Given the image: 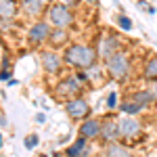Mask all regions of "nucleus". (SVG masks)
<instances>
[{"label":"nucleus","instance_id":"obj_1","mask_svg":"<svg viewBox=\"0 0 157 157\" xmlns=\"http://www.w3.org/2000/svg\"><path fill=\"white\" fill-rule=\"evenodd\" d=\"M94 59H97V52L90 48V46H82V44H73L65 50V61L78 67V69H90L94 67Z\"/></svg>","mask_w":157,"mask_h":157},{"label":"nucleus","instance_id":"obj_2","mask_svg":"<svg viewBox=\"0 0 157 157\" xmlns=\"http://www.w3.org/2000/svg\"><path fill=\"white\" fill-rule=\"evenodd\" d=\"M107 67H109V71H111V75L115 80H124L128 75L130 63H128V57L124 52H115L111 59H107Z\"/></svg>","mask_w":157,"mask_h":157},{"label":"nucleus","instance_id":"obj_3","mask_svg":"<svg viewBox=\"0 0 157 157\" xmlns=\"http://www.w3.org/2000/svg\"><path fill=\"white\" fill-rule=\"evenodd\" d=\"M48 17H50V21L57 25V27H67V25L71 23V13H69L67 6H63V4H55V6H50Z\"/></svg>","mask_w":157,"mask_h":157},{"label":"nucleus","instance_id":"obj_4","mask_svg":"<svg viewBox=\"0 0 157 157\" xmlns=\"http://www.w3.org/2000/svg\"><path fill=\"white\" fill-rule=\"evenodd\" d=\"M65 111L69 113V117L73 120H80V117H86L88 113H90V107H88V103H86L84 98H71L67 105H65Z\"/></svg>","mask_w":157,"mask_h":157},{"label":"nucleus","instance_id":"obj_5","mask_svg":"<svg viewBox=\"0 0 157 157\" xmlns=\"http://www.w3.org/2000/svg\"><path fill=\"white\" fill-rule=\"evenodd\" d=\"M80 78H67V80H63L59 86H57V94L63 98H69V97H75L78 94V90H80V82H78Z\"/></svg>","mask_w":157,"mask_h":157},{"label":"nucleus","instance_id":"obj_6","mask_svg":"<svg viewBox=\"0 0 157 157\" xmlns=\"http://www.w3.org/2000/svg\"><path fill=\"white\" fill-rule=\"evenodd\" d=\"M117 126H120V134L121 136H136L138 130H140L138 120L132 117V115H128V117H124L121 121H117Z\"/></svg>","mask_w":157,"mask_h":157},{"label":"nucleus","instance_id":"obj_7","mask_svg":"<svg viewBox=\"0 0 157 157\" xmlns=\"http://www.w3.org/2000/svg\"><path fill=\"white\" fill-rule=\"evenodd\" d=\"M103 130V126L98 124L97 120H86L82 126H80V134H82V138H94L98 136Z\"/></svg>","mask_w":157,"mask_h":157},{"label":"nucleus","instance_id":"obj_8","mask_svg":"<svg viewBox=\"0 0 157 157\" xmlns=\"http://www.w3.org/2000/svg\"><path fill=\"white\" fill-rule=\"evenodd\" d=\"M42 63H44V69H46V71L55 73V71H59L63 59H61L59 55H55V52H44V55H42Z\"/></svg>","mask_w":157,"mask_h":157},{"label":"nucleus","instance_id":"obj_9","mask_svg":"<svg viewBox=\"0 0 157 157\" xmlns=\"http://www.w3.org/2000/svg\"><path fill=\"white\" fill-rule=\"evenodd\" d=\"M50 36V27L46 23H36L32 29H29V40L32 42H42Z\"/></svg>","mask_w":157,"mask_h":157},{"label":"nucleus","instance_id":"obj_10","mask_svg":"<svg viewBox=\"0 0 157 157\" xmlns=\"http://www.w3.org/2000/svg\"><path fill=\"white\" fill-rule=\"evenodd\" d=\"M17 15V2L15 0H0V19H13Z\"/></svg>","mask_w":157,"mask_h":157},{"label":"nucleus","instance_id":"obj_11","mask_svg":"<svg viewBox=\"0 0 157 157\" xmlns=\"http://www.w3.org/2000/svg\"><path fill=\"white\" fill-rule=\"evenodd\" d=\"M115 50H117V40L113 36H109L103 40V44H101V55L103 57H107V59H111L113 55H115Z\"/></svg>","mask_w":157,"mask_h":157},{"label":"nucleus","instance_id":"obj_12","mask_svg":"<svg viewBox=\"0 0 157 157\" xmlns=\"http://www.w3.org/2000/svg\"><path fill=\"white\" fill-rule=\"evenodd\" d=\"M101 136H103L105 140H115V138L120 136V126H117L115 121H107V124L103 126V130H101Z\"/></svg>","mask_w":157,"mask_h":157},{"label":"nucleus","instance_id":"obj_13","mask_svg":"<svg viewBox=\"0 0 157 157\" xmlns=\"http://www.w3.org/2000/svg\"><path fill=\"white\" fill-rule=\"evenodd\" d=\"M44 6H46V0H23V9L29 15H40Z\"/></svg>","mask_w":157,"mask_h":157},{"label":"nucleus","instance_id":"obj_14","mask_svg":"<svg viewBox=\"0 0 157 157\" xmlns=\"http://www.w3.org/2000/svg\"><path fill=\"white\" fill-rule=\"evenodd\" d=\"M86 153V138H78L69 149H67V155L69 157H82Z\"/></svg>","mask_w":157,"mask_h":157},{"label":"nucleus","instance_id":"obj_15","mask_svg":"<svg viewBox=\"0 0 157 157\" xmlns=\"http://www.w3.org/2000/svg\"><path fill=\"white\" fill-rule=\"evenodd\" d=\"M107 157H132L130 151L121 145H109L107 147Z\"/></svg>","mask_w":157,"mask_h":157},{"label":"nucleus","instance_id":"obj_16","mask_svg":"<svg viewBox=\"0 0 157 157\" xmlns=\"http://www.w3.org/2000/svg\"><path fill=\"white\" fill-rule=\"evenodd\" d=\"M132 98L138 103V105H143V107H145V105H149V103L153 101V94H151V90H140V92H136Z\"/></svg>","mask_w":157,"mask_h":157},{"label":"nucleus","instance_id":"obj_17","mask_svg":"<svg viewBox=\"0 0 157 157\" xmlns=\"http://www.w3.org/2000/svg\"><path fill=\"white\" fill-rule=\"evenodd\" d=\"M145 78H149V80H157V57H153V59L147 63Z\"/></svg>","mask_w":157,"mask_h":157},{"label":"nucleus","instance_id":"obj_18","mask_svg":"<svg viewBox=\"0 0 157 157\" xmlns=\"http://www.w3.org/2000/svg\"><path fill=\"white\" fill-rule=\"evenodd\" d=\"M140 109H143V105H138L134 98H130L128 103H124V105H121V111H124V113H130V115H134V113H136V111H140Z\"/></svg>","mask_w":157,"mask_h":157},{"label":"nucleus","instance_id":"obj_19","mask_svg":"<svg viewBox=\"0 0 157 157\" xmlns=\"http://www.w3.org/2000/svg\"><path fill=\"white\" fill-rule=\"evenodd\" d=\"M117 23H120V27H121V29H126V32H130V29H132V21H130L128 17H124V15L117 17Z\"/></svg>","mask_w":157,"mask_h":157},{"label":"nucleus","instance_id":"obj_20","mask_svg":"<svg viewBox=\"0 0 157 157\" xmlns=\"http://www.w3.org/2000/svg\"><path fill=\"white\" fill-rule=\"evenodd\" d=\"M115 105H117V94L113 92V94H109V98H107V107H109V109H113Z\"/></svg>","mask_w":157,"mask_h":157},{"label":"nucleus","instance_id":"obj_21","mask_svg":"<svg viewBox=\"0 0 157 157\" xmlns=\"http://www.w3.org/2000/svg\"><path fill=\"white\" fill-rule=\"evenodd\" d=\"M36 143H38L36 136H27V138H25V145H27V149H29V147H34Z\"/></svg>","mask_w":157,"mask_h":157},{"label":"nucleus","instance_id":"obj_22","mask_svg":"<svg viewBox=\"0 0 157 157\" xmlns=\"http://www.w3.org/2000/svg\"><path fill=\"white\" fill-rule=\"evenodd\" d=\"M151 94H153V98H157V82L153 84V88H151Z\"/></svg>","mask_w":157,"mask_h":157},{"label":"nucleus","instance_id":"obj_23","mask_svg":"<svg viewBox=\"0 0 157 157\" xmlns=\"http://www.w3.org/2000/svg\"><path fill=\"white\" fill-rule=\"evenodd\" d=\"M88 2H94V0H88Z\"/></svg>","mask_w":157,"mask_h":157}]
</instances>
